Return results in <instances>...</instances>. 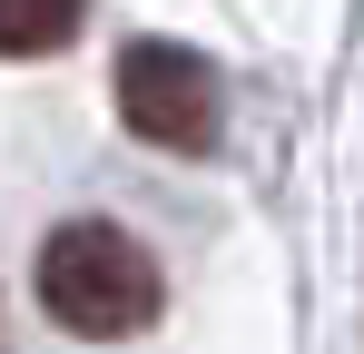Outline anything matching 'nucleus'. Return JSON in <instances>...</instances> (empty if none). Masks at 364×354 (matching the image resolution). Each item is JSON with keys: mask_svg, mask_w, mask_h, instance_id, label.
Returning a JSON list of instances; mask_svg holds the SVG:
<instances>
[{"mask_svg": "<svg viewBox=\"0 0 364 354\" xmlns=\"http://www.w3.org/2000/svg\"><path fill=\"white\" fill-rule=\"evenodd\" d=\"M79 10H89V0H0V59H50V50H69Z\"/></svg>", "mask_w": 364, "mask_h": 354, "instance_id": "obj_3", "label": "nucleus"}, {"mask_svg": "<svg viewBox=\"0 0 364 354\" xmlns=\"http://www.w3.org/2000/svg\"><path fill=\"white\" fill-rule=\"evenodd\" d=\"M40 305H50V325H69V335L119 345L138 325H158L168 286H158V256L128 227L69 217V227H50V246H40Z\"/></svg>", "mask_w": 364, "mask_h": 354, "instance_id": "obj_1", "label": "nucleus"}, {"mask_svg": "<svg viewBox=\"0 0 364 354\" xmlns=\"http://www.w3.org/2000/svg\"><path fill=\"white\" fill-rule=\"evenodd\" d=\"M119 118H128V138H148L168 158H207L217 118H227V89L187 40H128L119 50Z\"/></svg>", "mask_w": 364, "mask_h": 354, "instance_id": "obj_2", "label": "nucleus"}]
</instances>
